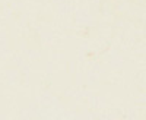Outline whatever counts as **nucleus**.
Here are the masks:
<instances>
[]
</instances>
